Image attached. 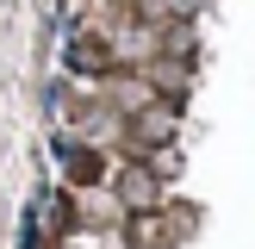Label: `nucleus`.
Wrapping results in <instances>:
<instances>
[{
  "label": "nucleus",
  "mask_w": 255,
  "mask_h": 249,
  "mask_svg": "<svg viewBox=\"0 0 255 249\" xmlns=\"http://www.w3.org/2000/svg\"><path fill=\"white\" fill-rule=\"evenodd\" d=\"M119 193H125L131 212H156V174H149V168H125L119 174Z\"/></svg>",
  "instance_id": "nucleus-1"
}]
</instances>
